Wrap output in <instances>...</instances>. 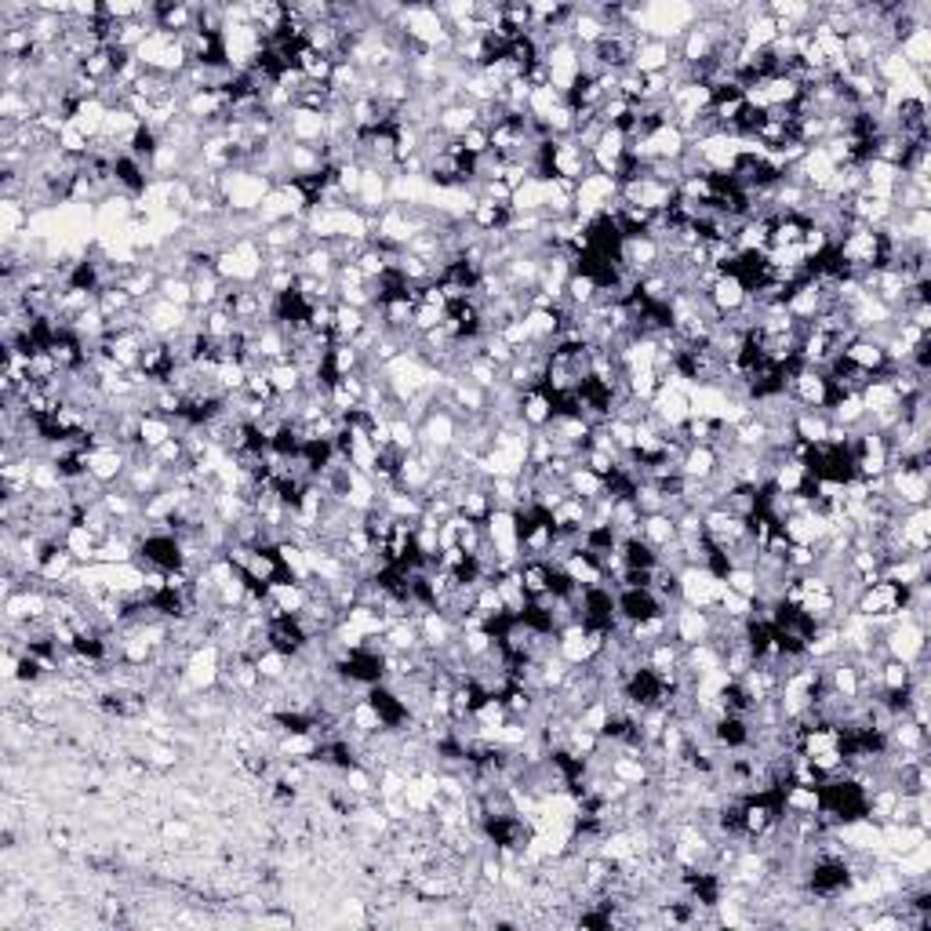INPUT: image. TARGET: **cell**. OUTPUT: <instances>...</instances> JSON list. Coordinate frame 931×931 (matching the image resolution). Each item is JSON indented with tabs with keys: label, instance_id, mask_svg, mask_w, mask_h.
<instances>
[{
	"label": "cell",
	"instance_id": "cell-14",
	"mask_svg": "<svg viewBox=\"0 0 931 931\" xmlns=\"http://www.w3.org/2000/svg\"><path fill=\"white\" fill-rule=\"evenodd\" d=\"M626 150H630V139H626L619 128H604L601 139L593 142V150H590L593 171H601V175H611V179H615L622 161H626Z\"/></svg>",
	"mask_w": 931,
	"mask_h": 931
},
{
	"label": "cell",
	"instance_id": "cell-10",
	"mask_svg": "<svg viewBox=\"0 0 931 931\" xmlns=\"http://www.w3.org/2000/svg\"><path fill=\"white\" fill-rule=\"evenodd\" d=\"M193 310H179V306H171V302H164L161 295L150 302H142V324H146V335H153V339H175L186 324H190Z\"/></svg>",
	"mask_w": 931,
	"mask_h": 931
},
{
	"label": "cell",
	"instance_id": "cell-4",
	"mask_svg": "<svg viewBox=\"0 0 931 931\" xmlns=\"http://www.w3.org/2000/svg\"><path fill=\"white\" fill-rule=\"evenodd\" d=\"M881 641H884V651H888V659H895V662L913 666V662L928 659V626H924V622H913V619L895 622V626H888V630L881 633Z\"/></svg>",
	"mask_w": 931,
	"mask_h": 931
},
{
	"label": "cell",
	"instance_id": "cell-6",
	"mask_svg": "<svg viewBox=\"0 0 931 931\" xmlns=\"http://www.w3.org/2000/svg\"><path fill=\"white\" fill-rule=\"evenodd\" d=\"M888 481V495L895 499L899 510H910V506H928L931 495V470H906V466H891L884 473Z\"/></svg>",
	"mask_w": 931,
	"mask_h": 931
},
{
	"label": "cell",
	"instance_id": "cell-23",
	"mask_svg": "<svg viewBox=\"0 0 931 931\" xmlns=\"http://www.w3.org/2000/svg\"><path fill=\"white\" fill-rule=\"evenodd\" d=\"M899 55L910 62V70H917L928 81L931 73V26H921V30L906 33L899 41Z\"/></svg>",
	"mask_w": 931,
	"mask_h": 931
},
{
	"label": "cell",
	"instance_id": "cell-13",
	"mask_svg": "<svg viewBox=\"0 0 931 931\" xmlns=\"http://www.w3.org/2000/svg\"><path fill=\"white\" fill-rule=\"evenodd\" d=\"M648 408H651V415L662 422V430H666V433L684 430V422L691 419L688 393L673 390V386H659V393H655V401H651Z\"/></svg>",
	"mask_w": 931,
	"mask_h": 931
},
{
	"label": "cell",
	"instance_id": "cell-25",
	"mask_svg": "<svg viewBox=\"0 0 931 931\" xmlns=\"http://www.w3.org/2000/svg\"><path fill=\"white\" fill-rule=\"evenodd\" d=\"M862 397V408H866V419H873V415H884V411H895L902 408L899 393H895V386H891L888 379H870L866 386L859 390Z\"/></svg>",
	"mask_w": 931,
	"mask_h": 931
},
{
	"label": "cell",
	"instance_id": "cell-1",
	"mask_svg": "<svg viewBox=\"0 0 931 931\" xmlns=\"http://www.w3.org/2000/svg\"><path fill=\"white\" fill-rule=\"evenodd\" d=\"M273 190V182L255 168H230L219 175V193L230 215H255L266 201V193Z\"/></svg>",
	"mask_w": 931,
	"mask_h": 931
},
{
	"label": "cell",
	"instance_id": "cell-36",
	"mask_svg": "<svg viewBox=\"0 0 931 931\" xmlns=\"http://www.w3.org/2000/svg\"><path fill=\"white\" fill-rule=\"evenodd\" d=\"M164 302L179 306V310H193V281L190 277H161V291H157Z\"/></svg>",
	"mask_w": 931,
	"mask_h": 931
},
{
	"label": "cell",
	"instance_id": "cell-5",
	"mask_svg": "<svg viewBox=\"0 0 931 931\" xmlns=\"http://www.w3.org/2000/svg\"><path fill=\"white\" fill-rule=\"evenodd\" d=\"M713 626H717V608H691V604H677L670 611V637L681 648H691V644H702L713 637Z\"/></svg>",
	"mask_w": 931,
	"mask_h": 931
},
{
	"label": "cell",
	"instance_id": "cell-27",
	"mask_svg": "<svg viewBox=\"0 0 931 931\" xmlns=\"http://www.w3.org/2000/svg\"><path fill=\"white\" fill-rule=\"evenodd\" d=\"M368 310H357V306H346V302H335V324H331V339L335 342H353L368 328Z\"/></svg>",
	"mask_w": 931,
	"mask_h": 931
},
{
	"label": "cell",
	"instance_id": "cell-39",
	"mask_svg": "<svg viewBox=\"0 0 931 931\" xmlns=\"http://www.w3.org/2000/svg\"><path fill=\"white\" fill-rule=\"evenodd\" d=\"M193 822L182 819V815H175V819H164L161 822V837L164 841H175V844H190L193 841Z\"/></svg>",
	"mask_w": 931,
	"mask_h": 931
},
{
	"label": "cell",
	"instance_id": "cell-32",
	"mask_svg": "<svg viewBox=\"0 0 931 931\" xmlns=\"http://www.w3.org/2000/svg\"><path fill=\"white\" fill-rule=\"evenodd\" d=\"M568 491L575 495V499L593 502V499H601V495H608V481H604V477H597L593 470H586V466L579 462V466L568 473Z\"/></svg>",
	"mask_w": 931,
	"mask_h": 931
},
{
	"label": "cell",
	"instance_id": "cell-31",
	"mask_svg": "<svg viewBox=\"0 0 931 931\" xmlns=\"http://www.w3.org/2000/svg\"><path fill=\"white\" fill-rule=\"evenodd\" d=\"M62 546L73 553V561H77V564H95V553H99V535H95V531H88L84 524H70L66 539H62Z\"/></svg>",
	"mask_w": 931,
	"mask_h": 931
},
{
	"label": "cell",
	"instance_id": "cell-15",
	"mask_svg": "<svg viewBox=\"0 0 931 931\" xmlns=\"http://www.w3.org/2000/svg\"><path fill=\"white\" fill-rule=\"evenodd\" d=\"M706 299H710V306L721 317H731V313H739L746 302H750V291H746V284L735 277V273H728V270H721V277L706 288Z\"/></svg>",
	"mask_w": 931,
	"mask_h": 931
},
{
	"label": "cell",
	"instance_id": "cell-38",
	"mask_svg": "<svg viewBox=\"0 0 931 931\" xmlns=\"http://www.w3.org/2000/svg\"><path fill=\"white\" fill-rule=\"evenodd\" d=\"M390 444L401 451H419V426L408 422L404 415H393L390 419Z\"/></svg>",
	"mask_w": 931,
	"mask_h": 931
},
{
	"label": "cell",
	"instance_id": "cell-2",
	"mask_svg": "<svg viewBox=\"0 0 931 931\" xmlns=\"http://www.w3.org/2000/svg\"><path fill=\"white\" fill-rule=\"evenodd\" d=\"M484 531H488V546L491 553L499 557L502 571H510L521 564V521L513 510H491V517L484 521Z\"/></svg>",
	"mask_w": 931,
	"mask_h": 931
},
{
	"label": "cell",
	"instance_id": "cell-18",
	"mask_svg": "<svg viewBox=\"0 0 931 931\" xmlns=\"http://www.w3.org/2000/svg\"><path fill=\"white\" fill-rule=\"evenodd\" d=\"M688 404H691V415H699V419L721 422L724 408H728V393H724L721 386H717V382H691Z\"/></svg>",
	"mask_w": 931,
	"mask_h": 931
},
{
	"label": "cell",
	"instance_id": "cell-9",
	"mask_svg": "<svg viewBox=\"0 0 931 931\" xmlns=\"http://www.w3.org/2000/svg\"><path fill=\"white\" fill-rule=\"evenodd\" d=\"M615 611H619L622 626H633V622H644L651 615H666V604L648 586H619L615 590Z\"/></svg>",
	"mask_w": 931,
	"mask_h": 931
},
{
	"label": "cell",
	"instance_id": "cell-29",
	"mask_svg": "<svg viewBox=\"0 0 931 931\" xmlns=\"http://www.w3.org/2000/svg\"><path fill=\"white\" fill-rule=\"evenodd\" d=\"M561 568L568 571V579L575 582L579 590H590V586H604V582H608V579H604L601 564L593 561L590 553H582V550H579V553H571V557L561 564Z\"/></svg>",
	"mask_w": 931,
	"mask_h": 931
},
{
	"label": "cell",
	"instance_id": "cell-21",
	"mask_svg": "<svg viewBox=\"0 0 931 931\" xmlns=\"http://www.w3.org/2000/svg\"><path fill=\"white\" fill-rule=\"evenodd\" d=\"M517 411H521V422L528 426L531 433L546 430L553 422V415H557V404H553V397L546 390H528L521 393V404H517Z\"/></svg>",
	"mask_w": 931,
	"mask_h": 931
},
{
	"label": "cell",
	"instance_id": "cell-7",
	"mask_svg": "<svg viewBox=\"0 0 931 931\" xmlns=\"http://www.w3.org/2000/svg\"><path fill=\"white\" fill-rule=\"evenodd\" d=\"M284 139L295 146H328V117L321 110H306V106H291L281 117Z\"/></svg>",
	"mask_w": 931,
	"mask_h": 931
},
{
	"label": "cell",
	"instance_id": "cell-35",
	"mask_svg": "<svg viewBox=\"0 0 931 931\" xmlns=\"http://www.w3.org/2000/svg\"><path fill=\"white\" fill-rule=\"evenodd\" d=\"M724 586H728L731 593H739V597H750V601H757V593H761L757 571L746 568V564H731V568L724 571Z\"/></svg>",
	"mask_w": 931,
	"mask_h": 931
},
{
	"label": "cell",
	"instance_id": "cell-12",
	"mask_svg": "<svg viewBox=\"0 0 931 931\" xmlns=\"http://www.w3.org/2000/svg\"><path fill=\"white\" fill-rule=\"evenodd\" d=\"M779 531L790 546H819V542L826 539V531H830V517H819V513H811V510H793L790 517L779 524Z\"/></svg>",
	"mask_w": 931,
	"mask_h": 931
},
{
	"label": "cell",
	"instance_id": "cell-17",
	"mask_svg": "<svg viewBox=\"0 0 931 931\" xmlns=\"http://www.w3.org/2000/svg\"><path fill=\"white\" fill-rule=\"evenodd\" d=\"M673 59H677V44L648 41V37H641V41H637V51H633L630 70L644 73V77H648V73H666Z\"/></svg>",
	"mask_w": 931,
	"mask_h": 931
},
{
	"label": "cell",
	"instance_id": "cell-30",
	"mask_svg": "<svg viewBox=\"0 0 931 931\" xmlns=\"http://www.w3.org/2000/svg\"><path fill=\"white\" fill-rule=\"evenodd\" d=\"M550 561H521L517 564V575H521V586L524 593H528L531 601H539V597H546L550 593Z\"/></svg>",
	"mask_w": 931,
	"mask_h": 931
},
{
	"label": "cell",
	"instance_id": "cell-20",
	"mask_svg": "<svg viewBox=\"0 0 931 931\" xmlns=\"http://www.w3.org/2000/svg\"><path fill=\"white\" fill-rule=\"evenodd\" d=\"M811 484H815L811 470L801 459H790V455L779 459V466H775V473H771V488L782 491V495H808Z\"/></svg>",
	"mask_w": 931,
	"mask_h": 931
},
{
	"label": "cell",
	"instance_id": "cell-33",
	"mask_svg": "<svg viewBox=\"0 0 931 931\" xmlns=\"http://www.w3.org/2000/svg\"><path fill=\"white\" fill-rule=\"evenodd\" d=\"M266 375H270L277 397H295V393H302V386H306V375H302L291 361L266 364Z\"/></svg>",
	"mask_w": 931,
	"mask_h": 931
},
{
	"label": "cell",
	"instance_id": "cell-37",
	"mask_svg": "<svg viewBox=\"0 0 931 931\" xmlns=\"http://www.w3.org/2000/svg\"><path fill=\"white\" fill-rule=\"evenodd\" d=\"M255 666H259V677L266 684H277V681H284L288 677V670H291V659L288 655H281V651H273V648H266L255 659Z\"/></svg>",
	"mask_w": 931,
	"mask_h": 931
},
{
	"label": "cell",
	"instance_id": "cell-8",
	"mask_svg": "<svg viewBox=\"0 0 931 931\" xmlns=\"http://www.w3.org/2000/svg\"><path fill=\"white\" fill-rule=\"evenodd\" d=\"M681 579V604H691V608H717L724 593V579L713 575L710 568H681L677 571Z\"/></svg>",
	"mask_w": 931,
	"mask_h": 931
},
{
	"label": "cell",
	"instance_id": "cell-11",
	"mask_svg": "<svg viewBox=\"0 0 931 931\" xmlns=\"http://www.w3.org/2000/svg\"><path fill=\"white\" fill-rule=\"evenodd\" d=\"M131 466V451L121 444H99V448H88V473L99 484H121L124 473Z\"/></svg>",
	"mask_w": 931,
	"mask_h": 931
},
{
	"label": "cell",
	"instance_id": "cell-22",
	"mask_svg": "<svg viewBox=\"0 0 931 931\" xmlns=\"http://www.w3.org/2000/svg\"><path fill=\"white\" fill-rule=\"evenodd\" d=\"M881 579L899 582V586H917V582H928V553H902V557H895V561L884 564Z\"/></svg>",
	"mask_w": 931,
	"mask_h": 931
},
{
	"label": "cell",
	"instance_id": "cell-34",
	"mask_svg": "<svg viewBox=\"0 0 931 931\" xmlns=\"http://www.w3.org/2000/svg\"><path fill=\"white\" fill-rule=\"evenodd\" d=\"M601 295V288H597V281H593L590 273H582V270H575L568 277V284H564V299L575 306V310H586L593 299Z\"/></svg>",
	"mask_w": 931,
	"mask_h": 931
},
{
	"label": "cell",
	"instance_id": "cell-16",
	"mask_svg": "<svg viewBox=\"0 0 931 931\" xmlns=\"http://www.w3.org/2000/svg\"><path fill=\"white\" fill-rule=\"evenodd\" d=\"M681 473H684V481H695V484L713 481V477L721 473V455H717L713 444H688V451H684V459H681Z\"/></svg>",
	"mask_w": 931,
	"mask_h": 931
},
{
	"label": "cell",
	"instance_id": "cell-19",
	"mask_svg": "<svg viewBox=\"0 0 931 931\" xmlns=\"http://www.w3.org/2000/svg\"><path fill=\"white\" fill-rule=\"evenodd\" d=\"M477 124H481V106H473V102H466V99L444 106L441 117H437V131L455 142H459L470 128H477Z\"/></svg>",
	"mask_w": 931,
	"mask_h": 931
},
{
	"label": "cell",
	"instance_id": "cell-3",
	"mask_svg": "<svg viewBox=\"0 0 931 931\" xmlns=\"http://www.w3.org/2000/svg\"><path fill=\"white\" fill-rule=\"evenodd\" d=\"M615 201H619V182L611 179V175H601V171H590L575 186V219L590 222L597 215H608Z\"/></svg>",
	"mask_w": 931,
	"mask_h": 931
},
{
	"label": "cell",
	"instance_id": "cell-28",
	"mask_svg": "<svg viewBox=\"0 0 931 931\" xmlns=\"http://www.w3.org/2000/svg\"><path fill=\"white\" fill-rule=\"evenodd\" d=\"M830 415L826 411H811V408H801L797 415H793V433H797V441L804 444H826V433H830Z\"/></svg>",
	"mask_w": 931,
	"mask_h": 931
},
{
	"label": "cell",
	"instance_id": "cell-26",
	"mask_svg": "<svg viewBox=\"0 0 931 931\" xmlns=\"http://www.w3.org/2000/svg\"><path fill=\"white\" fill-rule=\"evenodd\" d=\"M171 437H179V426L168 415H157V411H146L139 422V448L142 451H157L161 444H168Z\"/></svg>",
	"mask_w": 931,
	"mask_h": 931
},
{
	"label": "cell",
	"instance_id": "cell-24",
	"mask_svg": "<svg viewBox=\"0 0 931 931\" xmlns=\"http://www.w3.org/2000/svg\"><path fill=\"white\" fill-rule=\"evenodd\" d=\"M637 535H641L655 553H662L677 542V521H673V513H648V517H641V531H637Z\"/></svg>",
	"mask_w": 931,
	"mask_h": 931
}]
</instances>
